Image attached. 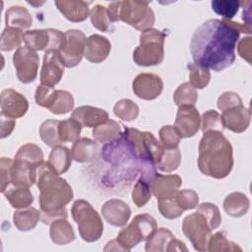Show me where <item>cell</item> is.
Returning <instances> with one entry per match:
<instances>
[{"label": "cell", "instance_id": "cell-10", "mask_svg": "<svg viewBox=\"0 0 252 252\" xmlns=\"http://www.w3.org/2000/svg\"><path fill=\"white\" fill-rule=\"evenodd\" d=\"M182 231L197 251H207L208 241L212 234L206 219L198 212L188 215L182 221Z\"/></svg>", "mask_w": 252, "mask_h": 252}, {"label": "cell", "instance_id": "cell-50", "mask_svg": "<svg viewBox=\"0 0 252 252\" xmlns=\"http://www.w3.org/2000/svg\"><path fill=\"white\" fill-rule=\"evenodd\" d=\"M175 200L178 206L185 212L196 208L199 204L198 194L191 189L178 190L175 195Z\"/></svg>", "mask_w": 252, "mask_h": 252}, {"label": "cell", "instance_id": "cell-29", "mask_svg": "<svg viewBox=\"0 0 252 252\" xmlns=\"http://www.w3.org/2000/svg\"><path fill=\"white\" fill-rule=\"evenodd\" d=\"M39 220L40 212L31 206L18 209L13 215L14 224L20 231H29L33 229Z\"/></svg>", "mask_w": 252, "mask_h": 252}, {"label": "cell", "instance_id": "cell-5", "mask_svg": "<svg viewBox=\"0 0 252 252\" xmlns=\"http://www.w3.org/2000/svg\"><path fill=\"white\" fill-rule=\"evenodd\" d=\"M71 214L83 240L94 242L100 238L103 232V222L98 213L88 201L76 200L71 208Z\"/></svg>", "mask_w": 252, "mask_h": 252}, {"label": "cell", "instance_id": "cell-39", "mask_svg": "<svg viewBox=\"0 0 252 252\" xmlns=\"http://www.w3.org/2000/svg\"><path fill=\"white\" fill-rule=\"evenodd\" d=\"M82 125L73 118L65 119L59 122L58 133L61 142H75L79 139Z\"/></svg>", "mask_w": 252, "mask_h": 252}, {"label": "cell", "instance_id": "cell-11", "mask_svg": "<svg viewBox=\"0 0 252 252\" xmlns=\"http://www.w3.org/2000/svg\"><path fill=\"white\" fill-rule=\"evenodd\" d=\"M101 156L105 161L113 165H121L129 161L139 162L133 145L123 133L119 138L102 147Z\"/></svg>", "mask_w": 252, "mask_h": 252}, {"label": "cell", "instance_id": "cell-48", "mask_svg": "<svg viewBox=\"0 0 252 252\" xmlns=\"http://www.w3.org/2000/svg\"><path fill=\"white\" fill-rule=\"evenodd\" d=\"M90 18L93 26L100 32H108L111 23L108 18L107 9L102 5H94L90 13Z\"/></svg>", "mask_w": 252, "mask_h": 252}, {"label": "cell", "instance_id": "cell-53", "mask_svg": "<svg viewBox=\"0 0 252 252\" xmlns=\"http://www.w3.org/2000/svg\"><path fill=\"white\" fill-rule=\"evenodd\" d=\"M240 104H242V99L239 94L234 92H225L221 94L217 101V105L221 111L227 110Z\"/></svg>", "mask_w": 252, "mask_h": 252}, {"label": "cell", "instance_id": "cell-41", "mask_svg": "<svg viewBox=\"0 0 252 252\" xmlns=\"http://www.w3.org/2000/svg\"><path fill=\"white\" fill-rule=\"evenodd\" d=\"M74 107L73 95L64 90H56L54 100L49 110L54 114H65L71 111Z\"/></svg>", "mask_w": 252, "mask_h": 252}, {"label": "cell", "instance_id": "cell-44", "mask_svg": "<svg viewBox=\"0 0 252 252\" xmlns=\"http://www.w3.org/2000/svg\"><path fill=\"white\" fill-rule=\"evenodd\" d=\"M241 2L238 0H213L211 2L214 12L222 19L231 20L238 12Z\"/></svg>", "mask_w": 252, "mask_h": 252}, {"label": "cell", "instance_id": "cell-1", "mask_svg": "<svg viewBox=\"0 0 252 252\" xmlns=\"http://www.w3.org/2000/svg\"><path fill=\"white\" fill-rule=\"evenodd\" d=\"M239 35L231 20L210 19L204 22L196 29L190 41L194 63L216 72L231 66Z\"/></svg>", "mask_w": 252, "mask_h": 252}, {"label": "cell", "instance_id": "cell-30", "mask_svg": "<svg viewBox=\"0 0 252 252\" xmlns=\"http://www.w3.org/2000/svg\"><path fill=\"white\" fill-rule=\"evenodd\" d=\"M250 202L248 197L241 192H232L223 200L224 212L233 218L244 216L249 210Z\"/></svg>", "mask_w": 252, "mask_h": 252}, {"label": "cell", "instance_id": "cell-54", "mask_svg": "<svg viewBox=\"0 0 252 252\" xmlns=\"http://www.w3.org/2000/svg\"><path fill=\"white\" fill-rule=\"evenodd\" d=\"M12 158H1L0 159V173H1V192L3 193L8 185L11 183V167L13 164Z\"/></svg>", "mask_w": 252, "mask_h": 252}, {"label": "cell", "instance_id": "cell-6", "mask_svg": "<svg viewBox=\"0 0 252 252\" xmlns=\"http://www.w3.org/2000/svg\"><path fill=\"white\" fill-rule=\"evenodd\" d=\"M158 228L154 217L141 214L134 217L132 221L118 233L116 240L123 251H129L142 241H146Z\"/></svg>", "mask_w": 252, "mask_h": 252}, {"label": "cell", "instance_id": "cell-2", "mask_svg": "<svg viewBox=\"0 0 252 252\" xmlns=\"http://www.w3.org/2000/svg\"><path fill=\"white\" fill-rule=\"evenodd\" d=\"M36 183L39 190L40 220L50 224L57 219H67L66 205L73 199V189L70 184L56 174L47 161L38 166Z\"/></svg>", "mask_w": 252, "mask_h": 252}, {"label": "cell", "instance_id": "cell-21", "mask_svg": "<svg viewBox=\"0 0 252 252\" xmlns=\"http://www.w3.org/2000/svg\"><path fill=\"white\" fill-rule=\"evenodd\" d=\"M220 115L223 127L234 133L244 132L248 128L251 120V112L243 104L224 110Z\"/></svg>", "mask_w": 252, "mask_h": 252}, {"label": "cell", "instance_id": "cell-46", "mask_svg": "<svg viewBox=\"0 0 252 252\" xmlns=\"http://www.w3.org/2000/svg\"><path fill=\"white\" fill-rule=\"evenodd\" d=\"M196 212L200 213L206 219L212 230L218 228L221 223V216H220V210L215 204L208 203V202L202 203L200 205L198 204Z\"/></svg>", "mask_w": 252, "mask_h": 252}, {"label": "cell", "instance_id": "cell-13", "mask_svg": "<svg viewBox=\"0 0 252 252\" xmlns=\"http://www.w3.org/2000/svg\"><path fill=\"white\" fill-rule=\"evenodd\" d=\"M66 41L60 52L62 61L67 68L77 66L83 56L87 37L80 30H68L65 32Z\"/></svg>", "mask_w": 252, "mask_h": 252}, {"label": "cell", "instance_id": "cell-40", "mask_svg": "<svg viewBox=\"0 0 252 252\" xmlns=\"http://www.w3.org/2000/svg\"><path fill=\"white\" fill-rule=\"evenodd\" d=\"M113 112L120 119L130 122L138 117L139 106L133 100L129 98H123L114 104Z\"/></svg>", "mask_w": 252, "mask_h": 252}, {"label": "cell", "instance_id": "cell-17", "mask_svg": "<svg viewBox=\"0 0 252 252\" xmlns=\"http://www.w3.org/2000/svg\"><path fill=\"white\" fill-rule=\"evenodd\" d=\"M174 127L181 138L193 137L201 127V116L193 105L178 106Z\"/></svg>", "mask_w": 252, "mask_h": 252}, {"label": "cell", "instance_id": "cell-24", "mask_svg": "<svg viewBox=\"0 0 252 252\" xmlns=\"http://www.w3.org/2000/svg\"><path fill=\"white\" fill-rule=\"evenodd\" d=\"M71 118L78 121L82 127H96L97 125L108 120V113L101 108L82 105L75 108L71 114Z\"/></svg>", "mask_w": 252, "mask_h": 252}, {"label": "cell", "instance_id": "cell-45", "mask_svg": "<svg viewBox=\"0 0 252 252\" xmlns=\"http://www.w3.org/2000/svg\"><path fill=\"white\" fill-rule=\"evenodd\" d=\"M132 201L138 207H144L152 197V190L150 181L139 177L138 181L136 182L133 190H132Z\"/></svg>", "mask_w": 252, "mask_h": 252}, {"label": "cell", "instance_id": "cell-18", "mask_svg": "<svg viewBox=\"0 0 252 252\" xmlns=\"http://www.w3.org/2000/svg\"><path fill=\"white\" fill-rule=\"evenodd\" d=\"M1 114L13 119L24 116L29 109V101L22 94L13 89H5L0 96Z\"/></svg>", "mask_w": 252, "mask_h": 252}, {"label": "cell", "instance_id": "cell-52", "mask_svg": "<svg viewBox=\"0 0 252 252\" xmlns=\"http://www.w3.org/2000/svg\"><path fill=\"white\" fill-rule=\"evenodd\" d=\"M55 94H56V90H54L53 88L43 86V85H38L34 94L35 102L37 105L49 109L54 100Z\"/></svg>", "mask_w": 252, "mask_h": 252}, {"label": "cell", "instance_id": "cell-3", "mask_svg": "<svg viewBox=\"0 0 252 252\" xmlns=\"http://www.w3.org/2000/svg\"><path fill=\"white\" fill-rule=\"evenodd\" d=\"M198 150V167L203 174L221 179L230 173L233 166L232 147L221 132L204 133Z\"/></svg>", "mask_w": 252, "mask_h": 252}, {"label": "cell", "instance_id": "cell-19", "mask_svg": "<svg viewBox=\"0 0 252 252\" xmlns=\"http://www.w3.org/2000/svg\"><path fill=\"white\" fill-rule=\"evenodd\" d=\"M150 184L152 194L158 200L175 196L182 185V179L177 174H160L157 172Z\"/></svg>", "mask_w": 252, "mask_h": 252}, {"label": "cell", "instance_id": "cell-31", "mask_svg": "<svg viewBox=\"0 0 252 252\" xmlns=\"http://www.w3.org/2000/svg\"><path fill=\"white\" fill-rule=\"evenodd\" d=\"M6 27L17 28L20 30L29 29L32 24L30 12L22 6H12L5 13Z\"/></svg>", "mask_w": 252, "mask_h": 252}, {"label": "cell", "instance_id": "cell-9", "mask_svg": "<svg viewBox=\"0 0 252 252\" xmlns=\"http://www.w3.org/2000/svg\"><path fill=\"white\" fill-rule=\"evenodd\" d=\"M65 41V32L55 29L27 31L24 35V42L26 46L33 51H46L48 49L61 50Z\"/></svg>", "mask_w": 252, "mask_h": 252}, {"label": "cell", "instance_id": "cell-42", "mask_svg": "<svg viewBox=\"0 0 252 252\" xmlns=\"http://www.w3.org/2000/svg\"><path fill=\"white\" fill-rule=\"evenodd\" d=\"M208 250L215 251H242V249L234 242L227 239L222 231L211 234L208 241Z\"/></svg>", "mask_w": 252, "mask_h": 252}, {"label": "cell", "instance_id": "cell-56", "mask_svg": "<svg viewBox=\"0 0 252 252\" xmlns=\"http://www.w3.org/2000/svg\"><path fill=\"white\" fill-rule=\"evenodd\" d=\"M16 126L15 119L8 117L6 115L0 114V138L4 139L8 137L14 130Z\"/></svg>", "mask_w": 252, "mask_h": 252}, {"label": "cell", "instance_id": "cell-43", "mask_svg": "<svg viewBox=\"0 0 252 252\" xmlns=\"http://www.w3.org/2000/svg\"><path fill=\"white\" fill-rule=\"evenodd\" d=\"M189 69V83L195 89L206 88L211 80L210 70L201 67L195 63L188 64Z\"/></svg>", "mask_w": 252, "mask_h": 252}, {"label": "cell", "instance_id": "cell-28", "mask_svg": "<svg viewBox=\"0 0 252 252\" xmlns=\"http://www.w3.org/2000/svg\"><path fill=\"white\" fill-rule=\"evenodd\" d=\"M71 162H72L71 150L61 145L52 148L49 154L47 163L56 174L61 175L65 173L70 168Z\"/></svg>", "mask_w": 252, "mask_h": 252}, {"label": "cell", "instance_id": "cell-32", "mask_svg": "<svg viewBox=\"0 0 252 252\" xmlns=\"http://www.w3.org/2000/svg\"><path fill=\"white\" fill-rule=\"evenodd\" d=\"M122 133L123 131L120 124L112 119H108L93 129V136L94 140L99 143H109L114 141L119 138Z\"/></svg>", "mask_w": 252, "mask_h": 252}, {"label": "cell", "instance_id": "cell-38", "mask_svg": "<svg viewBox=\"0 0 252 252\" xmlns=\"http://www.w3.org/2000/svg\"><path fill=\"white\" fill-rule=\"evenodd\" d=\"M198 99L197 90L189 82L181 84L173 93V101L176 105H195Z\"/></svg>", "mask_w": 252, "mask_h": 252}, {"label": "cell", "instance_id": "cell-34", "mask_svg": "<svg viewBox=\"0 0 252 252\" xmlns=\"http://www.w3.org/2000/svg\"><path fill=\"white\" fill-rule=\"evenodd\" d=\"M25 32L23 30L17 28L6 27L0 38V48L2 51H11L21 47L22 42L24 41Z\"/></svg>", "mask_w": 252, "mask_h": 252}, {"label": "cell", "instance_id": "cell-51", "mask_svg": "<svg viewBox=\"0 0 252 252\" xmlns=\"http://www.w3.org/2000/svg\"><path fill=\"white\" fill-rule=\"evenodd\" d=\"M160 143L164 148H177L181 137L174 126L165 125L162 126L158 131Z\"/></svg>", "mask_w": 252, "mask_h": 252}, {"label": "cell", "instance_id": "cell-4", "mask_svg": "<svg viewBox=\"0 0 252 252\" xmlns=\"http://www.w3.org/2000/svg\"><path fill=\"white\" fill-rule=\"evenodd\" d=\"M165 33L157 29H148L140 34V44L133 51V60L138 66L158 65L164 58Z\"/></svg>", "mask_w": 252, "mask_h": 252}, {"label": "cell", "instance_id": "cell-14", "mask_svg": "<svg viewBox=\"0 0 252 252\" xmlns=\"http://www.w3.org/2000/svg\"><path fill=\"white\" fill-rule=\"evenodd\" d=\"M64 63L57 49H48L44 52L43 63L40 70V85L53 88L56 86L63 74Z\"/></svg>", "mask_w": 252, "mask_h": 252}, {"label": "cell", "instance_id": "cell-23", "mask_svg": "<svg viewBox=\"0 0 252 252\" xmlns=\"http://www.w3.org/2000/svg\"><path fill=\"white\" fill-rule=\"evenodd\" d=\"M37 166L26 160L14 158L11 167V183L13 186L31 187L36 181Z\"/></svg>", "mask_w": 252, "mask_h": 252}, {"label": "cell", "instance_id": "cell-22", "mask_svg": "<svg viewBox=\"0 0 252 252\" xmlns=\"http://www.w3.org/2000/svg\"><path fill=\"white\" fill-rule=\"evenodd\" d=\"M111 50L110 41L100 34H92L87 37L84 57L92 63H100L104 61Z\"/></svg>", "mask_w": 252, "mask_h": 252}, {"label": "cell", "instance_id": "cell-27", "mask_svg": "<svg viewBox=\"0 0 252 252\" xmlns=\"http://www.w3.org/2000/svg\"><path fill=\"white\" fill-rule=\"evenodd\" d=\"M97 146L89 138H79L73 143L71 149L72 159L77 162H89L95 158Z\"/></svg>", "mask_w": 252, "mask_h": 252}, {"label": "cell", "instance_id": "cell-8", "mask_svg": "<svg viewBox=\"0 0 252 252\" xmlns=\"http://www.w3.org/2000/svg\"><path fill=\"white\" fill-rule=\"evenodd\" d=\"M119 17L120 21L142 32L151 29L155 24V13L146 1H121Z\"/></svg>", "mask_w": 252, "mask_h": 252}, {"label": "cell", "instance_id": "cell-33", "mask_svg": "<svg viewBox=\"0 0 252 252\" xmlns=\"http://www.w3.org/2000/svg\"><path fill=\"white\" fill-rule=\"evenodd\" d=\"M3 194L10 205L15 209H23L29 207L33 202V196L29 187L13 186L9 189L7 188Z\"/></svg>", "mask_w": 252, "mask_h": 252}, {"label": "cell", "instance_id": "cell-16", "mask_svg": "<svg viewBox=\"0 0 252 252\" xmlns=\"http://www.w3.org/2000/svg\"><path fill=\"white\" fill-rule=\"evenodd\" d=\"M134 94L142 99L153 100L158 97L163 89L161 78L153 73H141L132 83Z\"/></svg>", "mask_w": 252, "mask_h": 252}, {"label": "cell", "instance_id": "cell-20", "mask_svg": "<svg viewBox=\"0 0 252 252\" xmlns=\"http://www.w3.org/2000/svg\"><path fill=\"white\" fill-rule=\"evenodd\" d=\"M101 214L104 220L111 225L121 227L126 225L131 216V209L120 199H110L101 207Z\"/></svg>", "mask_w": 252, "mask_h": 252}, {"label": "cell", "instance_id": "cell-35", "mask_svg": "<svg viewBox=\"0 0 252 252\" xmlns=\"http://www.w3.org/2000/svg\"><path fill=\"white\" fill-rule=\"evenodd\" d=\"M59 122H60L59 120L47 119L43 121L39 127L40 139L46 146L50 148L59 146L62 143L58 133Z\"/></svg>", "mask_w": 252, "mask_h": 252}, {"label": "cell", "instance_id": "cell-55", "mask_svg": "<svg viewBox=\"0 0 252 252\" xmlns=\"http://www.w3.org/2000/svg\"><path fill=\"white\" fill-rule=\"evenodd\" d=\"M237 52L241 58L245 59L249 64H251V54H252V38L250 36L243 37L238 41Z\"/></svg>", "mask_w": 252, "mask_h": 252}, {"label": "cell", "instance_id": "cell-26", "mask_svg": "<svg viewBox=\"0 0 252 252\" xmlns=\"http://www.w3.org/2000/svg\"><path fill=\"white\" fill-rule=\"evenodd\" d=\"M49 236L55 244L66 245L75 240V232L67 219H57L50 223Z\"/></svg>", "mask_w": 252, "mask_h": 252}, {"label": "cell", "instance_id": "cell-49", "mask_svg": "<svg viewBox=\"0 0 252 252\" xmlns=\"http://www.w3.org/2000/svg\"><path fill=\"white\" fill-rule=\"evenodd\" d=\"M158 206L160 215L168 220L177 219L184 213V211L178 206L175 200V196L164 199H158Z\"/></svg>", "mask_w": 252, "mask_h": 252}, {"label": "cell", "instance_id": "cell-12", "mask_svg": "<svg viewBox=\"0 0 252 252\" xmlns=\"http://www.w3.org/2000/svg\"><path fill=\"white\" fill-rule=\"evenodd\" d=\"M13 64L20 82L29 84L36 79L39 66V56L36 51L26 45L21 46L13 55Z\"/></svg>", "mask_w": 252, "mask_h": 252}, {"label": "cell", "instance_id": "cell-36", "mask_svg": "<svg viewBox=\"0 0 252 252\" xmlns=\"http://www.w3.org/2000/svg\"><path fill=\"white\" fill-rule=\"evenodd\" d=\"M181 162V153L177 148H163L157 167L163 172H171L178 168Z\"/></svg>", "mask_w": 252, "mask_h": 252}, {"label": "cell", "instance_id": "cell-37", "mask_svg": "<svg viewBox=\"0 0 252 252\" xmlns=\"http://www.w3.org/2000/svg\"><path fill=\"white\" fill-rule=\"evenodd\" d=\"M43 158L42 150L37 145L32 143H28L20 147L15 156V158L26 160L36 165L37 167L44 162Z\"/></svg>", "mask_w": 252, "mask_h": 252}, {"label": "cell", "instance_id": "cell-15", "mask_svg": "<svg viewBox=\"0 0 252 252\" xmlns=\"http://www.w3.org/2000/svg\"><path fill=\"white\" fill-rule=\"evenodd\" d=\"M145 250L147 252H171V251H187L184 242L175 238L173 233L164 227L157 228V230L146 240Z\"/></svg>", "mask_w": 252, "mask_h": 252}, {"label": "cell", "instance_id": "cell-57", "mask_svg": "<svg viewBox=\"0 0 252 252\" xmlns=\"http://www.w3.org/2000/svg\"><path fill=\"white\" fill-rule=\"evenodd\" d=\"M120 6H121V1H115V2H111L107 9V14H108V18L110 23H115L120 21Z\"/></svg>", "mask_w": 252, "mask_h": 252}, {"label": "cell", "instance_id": "cell-7", "mask_svg": "<svg viewBox=\"0 0 252 252\" xmlns=\"http://www.w3.org/2000/svg\"><path fill=\"white\" fill-rule=\"evenodd\" d=\"M123 134L133 145L140 162H149L157 166L164 147L157 140L153 133L126 127Z\"/></svg>", "mask_w": 252, "mask_h": 252}, {"label": "cell", "instance_id": "cell-47", "mask_svg": "<svg viewBox=\"0 0 252 252\" xmlns=\"http://www.w3.org/2000/svg\"><path fill=\"white\" fill-rule=\"evenodd\" d=\"M201 130L203 133L209 132V131H218L221 132L223 131L224 127L221 120V115L214 110L210 109L203 113L201 117Z\"/></svg>", "mask_w": 252, "mask_h": 252}, {"label": "cell", "instance_id": "cell-25", "mask_svg": "<svg viewBox=\"0 0 252 252\" xmlns=\"http://www.w3.org/2000/svg\"><path fill=\"white\" fill-rule=\"evenodd\" d=\"M54 4L68 21L74 23L85 21L91 13L89 3L82 0H56Z\"/></svg>", "mask_w": 252, "mask_h": 252}]
</instances>
